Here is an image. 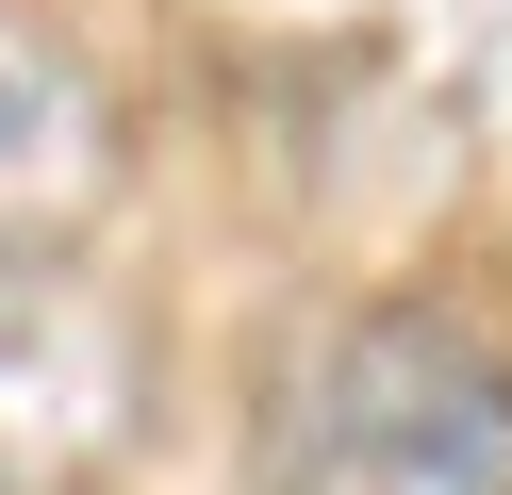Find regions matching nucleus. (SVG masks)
<instances>
[{
	"label": "nucleus",
	"mask_w": 512,
	"mask_h": 495,
	"mask_svg": "<svg viewBox=\"0 0 512 495\" xmlns=\"http://www.w3.org/2000/svg\"><path fill=\"white\" fill-rule=\"evenodd\" d=\"M116 165H133L116 83H100L50 17L0 0V248H67V231L116 198Z\"/></svg>",
	"instance_id": "nucleus-3"
},
{
	"label": "nucleus",
	"mask_w": 512,
	"mask_h": 495,
	"mask_svg": "<svg viewBox=\"0 0 512 495\" xmlns=\"http://www.w3.org/2000/svg\"><path fill=\"white\" fill-rule=\"evenodd\" d=\"M265 495H512V347L463 314H364L281 380Z\"/></svg>",
	"instance_id": "nucleus-1"
},
{
	"label": "nucleus",
	"mask_w": 512,
	"mask_h": 495,
	"mask_svg": "<svg viewBox=\"0 0 512 495\" xmlns=\"http://www.w3.org/2000/svg\"><path fill=\"white\" fill-rule=\"evenodd\" d=\"M149 330L67 248H0V495H100L149 446Z\"/></svg>",
	"instance_id": "nucleus-2"
}]
</instances>
